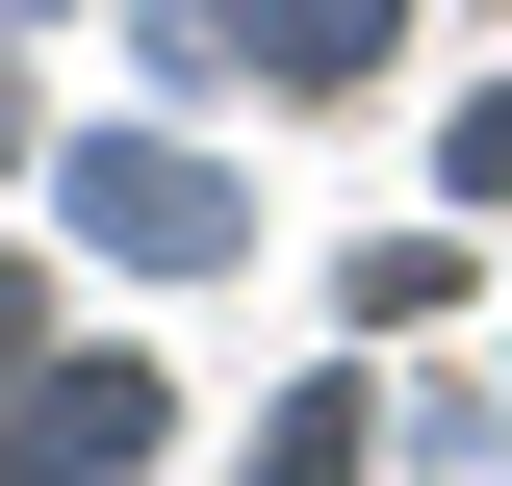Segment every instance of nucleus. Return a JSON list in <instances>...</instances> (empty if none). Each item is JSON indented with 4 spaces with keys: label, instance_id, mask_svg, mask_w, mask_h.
<instances>
[{
    "label": "nucleus",
    "instance_id": "obj_1",
    "mask_svg": "<svg viewBox=\"0 0 512 486\" xmlns=\"http://www.w3.org/2000/svg\"><path fill=\"white\" fill-rule=\"evenodd\" d=\"M77 231L103 256H231V180L205 154H77Z\"/></svg>",
    "mask_w": 512,
    "mask_h": 486
},
{
    "label": "nucleus",
    "instance_id": "obj_2",
    "mask_svg": "<svg viewBox=\"0 0 512 486\" xmlns=\"http://www.w3.org/2000/svg\"><path fill=\"white\" fill-rule=\"evenodd\" d=\"M26 461H52V486H77V461H154V359H77V384H26Z\"/></svg>",
    "mask_w": 512,
    "mask_h": 486
},
{
    "label": "nucleus",
    "instance_id": "obj_3",
    "mask_svg": "<svg viewBox=\"0 0 512 486\" xmlns=\"http://www.w3.org/2000/svg\"><path fill=\"white\" fill-rule=\"evenodd\" d=\"M384 26H410V0H256V52H282V77H359Z\"/></svg>",
    "mask_w": 512,
    "mask_h": 486
},
{
    "label": "nucleus",
    "instance_id": "obj_4",
    "mask_svg": "<svg viewBox=\"0 0 512 486\" xmlns=\"http://www.w3.org/2000/svg\"><path fill=\"white\" fill-rule=\"evenodd\" d=\"M256 486H359V384H308V410L256 435Z\"/></svg>",
    "mask_w": 512,
    "mask_h": 486
},
{
    "label": "nucleus",
    "instance_id": "obj_5",
    "mask_svg": "<svg viewBox=\"0 0 512 486\" xmlns=\"http://www.w3.org/2000/svg\"><path fill=\"white\" fill-rule=\"evenodd\" d=\"M461 205H512V77H487V103H461Z\"/></svg>",
    "mask_w": 512,
    "mask_h": 486
},
{
    "label": "nucleus",
    "instance_id": "obj_6",
    "mask_svg": "<svg viewBox=\"0 0 512 486\" xmlns=\"http://www.w3.org/2000/svg\"><path fill=\"white\" fill-rule=\"evenodd\" d=\"M0 384H26V282H0Z\"/></svg>",
    "mask_w": 512,
    "mask_h": 486
}]
</instances>
